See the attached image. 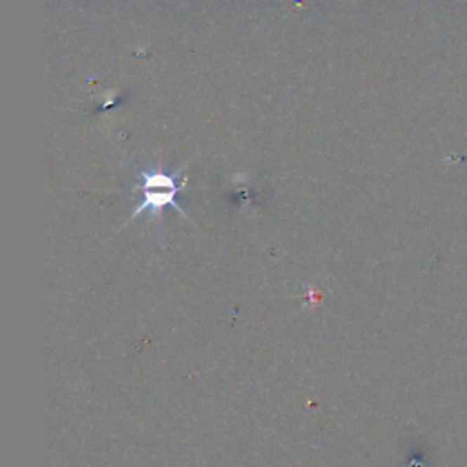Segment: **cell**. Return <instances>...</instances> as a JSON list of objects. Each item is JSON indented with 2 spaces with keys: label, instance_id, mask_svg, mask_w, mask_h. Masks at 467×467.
<instances>
[{
  "label": "cell",
  "instance_id": "1",
  "mask_svg": "<svg viewBox=\"0 0 467 467\" xmlns=\"http://www.w3.org/2000/svg\"><path fill=\"white\" fill-rule=\"evenodd\" d=\"M181 188L183 183H177L173 177L166 176V173L145 172L143 173L141 183L143 204L137 209V212L133 213V216H139V213H143L145 210L159 213V210H163L164 206H173V209H177L181 213H185L176 203V195Z\"/></svg>",
  "mask_w": 467,
  "mask_h": 467
}]
</instances>
